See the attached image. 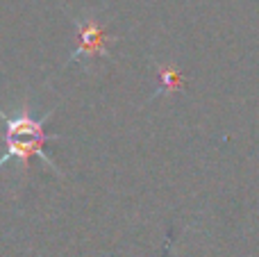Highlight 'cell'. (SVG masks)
<instances>
[{
  "label": "cell",
  "instance_id": "1",
  "mask_svg": "<svg viewBox=\"0 0 259 257\" xmlns=\"http://www.w3.org/2000/svg\"><path fill=\"white\" fill-rule=\"evenodd\" d=\"M53 114H55V109H48L44 116H34V112H32V107L27 103H23L21 107L9 114L0 107L3 144H5V153L0 155V168L16 162L21 166V173H25L30 168L32 159L39 157L48 171H53L55 176H62L55 159H50L46 155V144L48 141L62 139V135H55V132L50 135L46 130V123L53 118Z\"/></svg>",
  "mask_w": 259,
  "mask_h": 257
},
{
  "label": "cell",
  "instance_id": "2",
  "mask_svg": "<svg viewBox=\"0 0 259 257\" xmlns=\"http://www.w3.org/2000/svg\"><path fill=\"white\" fill-rule=\"evenodd\" d=\"M71 23H73V30H75V36H77V48L73 50V55L66 59L64 68H68L71 64H77V62L89 66L94 59L112 57V46L118 41V36L107 34L94 12H84L82 16H73Z\"/></svg>",
  "mask_w": 259,
  "mask_h": 257
},
{
  "label": "cell",
  "instance_id": "3",
  "mask_svg": "<svg viewBox=\"0 0 259 257\" xmlns=\"http://www.w3.org/2000/svg\"><path fill=\"white\" fill-rule=\"evenodd\" d=\"M157 71H159V77H161V87H159V94L164 91V94H168V91H175L180 84H182V73L175 71L173 66H157Z\"/></svg>",
  "mask_w": 259,
  "mask_h": 257
}]
</instances>
